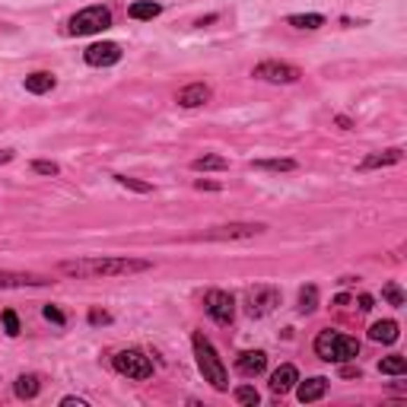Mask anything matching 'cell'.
<instances>
[{
    "label": "cell",
    "mask_w": 407,
    "mask_h": 407,
    "mask_svg": "<svg viewBox=\"0 0 407 407\" xmlns=\"http://www.w3.org/2000/svg\"><path fill=\"white\" fill-rule=\"evenodd\" d=\"M264 223H226V226H214L204 233V239L210 242H233V239H255L264 233Z\"/></svg>",
    "instance_id": "obj_8"
},
{
    "label": "cell",
    "mask_w": 407,
    "mask_h": 407,
    "mask_svg": "<svg viewBox=\"0 0 407 407\" xmlns=\"http://www.w3.org/2000/svg\"><path fill=\"white\" fill-rule=\"evenodd\" d=\"M111 179H115L121 188H131V191H137V194H150L153 191L150 181H140V179H134V175H111Z\"/></svg>",
    "instance_id": "obj_26"
},
{
    "label": "cell",
    "mask_w": 407,
    "mask_h": 407,
    "mask_svg": "<svg viewBox=\"0 0 407 407\" xmlns=\"http://www.w3.org/2000/svg\"><path fill=\"white\" fill-rule=\"evenodd\" d=\"M324 392H328V379H324V375H312V379H305V382H296V398L303 401V404H312V401L324 398Z\"/></svg>",
    "instance_id": "obj_15"
},
{
    "label": "cell",
    "mask_w": 407,
    "mask_h": 407,
    "mask_svg": "<svg viewBox=\"0 0 407 407\" xmlns=\"http://www.w3.org/2000/svg\"><path fill=\"white\" fill-rule=\"evenodd\" d=\"M159 13H163V7L153 4V0H137V4L127 7V16H131V20H156Z\"/></svg>",
    "instance_id": "obj_22"
},
{
    "label": "cell",
    "mask_w": 407,
    "mask_h": 407,
    "mask_svg": "<svg viewBox=\"0 0 407 407\" xmlns=\"http://www.w3.org/2000/svg\"><path fill=\"white\" fill-rule=\"evenodd\" d=\"M32 172H39V175H61V166H57V163H51V159H35Z\"/></svg>",
    "instance_id": "obj_29"
},
{
    "label": "cell",
    "mask_w": 407,
    "mask_h": 407,
    "mask_svg": "<svg viewBox=\"0 0 407 407\" xmlns=\"http://www.w3.org/2000/svg\"><path fill=\"white\" fill-rule=\"evenodd\" d=\"M39 392H42V382H39V375H20V379L13 382V394L20 401H32Z\"/></svg>",
    "instance_id": "obj_20"
},
{
    "label": "cell",
    "mask_w": 407,
    "mask_h": 407,
    "mask_svg": "<svg viewBox=\"0 0 407 407\" xmlns=\"http://www.w3.org/2000/svg\"><path fill=\"white\" fill-rule=\"evenodd\" d=\"M109 26H111V10L96 4V7H86L70 16L67 32L70 35H96V32H105Z\"/></svg>",
    "instance_id": "obj_4"
},
{
    "label": "cell",
    "mask_w": 407,
    "mask_h": 407,
    "mask_svg": "<svg viewBox=\"0 0 407 407\" xmlns=\"http://www.w3.org/2000/svg\"><path fill=\"white\" fill-rule=\"evenodd\" d=\"M401 159H404V150H382V153H369V156L359 163V172H369V169H385V166H398Z\"/></svg>",
    "instance_id": "obj_13"
},
{
    "label": "cell",
    "mask_w": 407,
    "mask_h": 407,
    "mask_svg": "<svg viewBox=\"0 0 407 407\" xmlns=\"http://www.w3.org/2000/svg\"><path fill=\"white\" fill-rule=\"evenodd\" d=\"M251 169H261V172H296L299 163L296 159H255Z\"/></svg>",
    "instance_id": "obj_21"
},
{
    "label": "cell",
    "mask_w": 407,
    "mask_h": 407,
    "mask_svg": "<svg viewBox=\"0 0 407 407\" xmlns=\"http://www.w3.org/2000/svg\"><path fill=\"white\" fill-rule=\"evenodd\" d=\"M235 401H239V404H251V407H255L258 401H261V394H258L251 385H239V388H235Z\"/></svg>",
    "instance_id": "obj_27"
},
{
    "label": "cell",
    "mask_w": 407,
    "mask_h": 407,
    "mask_svg": "<svg viewBox=\"0 0 407 407\" xmlns=\"http://www.w3.org/2000/svg\"><path fill=\"white\" fill-rule=\"evenodd\" d=\"M398 338H401L398 322H392V318H385V322H375L373 328H369V340H375V344H394Z\"/></svg>",
    "instance_id": "obj_18"
},
{
    "label": "cell",
    "mask_w": 407,
    "mask_h": 407,
    "mask_svg": "<svg viewBox=\"0 0 407 407\" xmlns=\"http://www.w3.org/2000/svg\"><path fill=\"white\" fill-rule=\"evenodd\" d=\"M191 344H194V357H198V369L204 375V382H210L216 392H229V373H226V366H223L220 353L214 350V344L200 331L191 334Z\"/></svg>",
    "instance_id": "obj_2"
},
{
    "label": "cell",
    "mask_w": 407,
    "mask_h": 407,
    "mask_svg": "<svg viewBox=\"0 0 407 407\" xmlns=\"http://www.w3.org/2000/svg\"><path fill=\"white\" fill-rule=\"evenodd\" d=\"M334 305H350V296H347V293H340V296L334 299Z\"/></svg>",
    "instance_id": "obj_38"
},
{
    "label": "cell",
    "mask_w": 407,
    "mask_h": 407,
    "mask_svg": "<svg viewBox=\"0 0 407 407\" xmlns=\"http://www.w3.org/2000/svg\"><path fill=\"white\" fill-rule=\"evenodd\" d=\"M175 102H179L181 109H198V105H207L210 102V86H204V83L185 86V90H179Z\"/></svg>",
    "instance_id": "obj_14"
},
{
    "label": "cell",
    "mask_w": 407,
    "mask_h": 407,
    "mask_svg": "<svg viewBox=\"0 0 407 407\" xmlns=\"http://www.w3.org/2000/svg\"><path fill=\"white\" fill-rule=\"evenodd\" d=\"M382 296H385L388 303L394 305V309H401V305H404V293H401V287H398V283H385V290H382Z\"/></svg>",
    "instance_id": "obj_28"
},
{
    "label": "cell",
    "mask_w": 407,
    "mask_h": 407,
    "mask_svg": "<svg viewBox=\"0 0 407 407\" xmlns=\"http://www.w3.org/2000/svg\"><path fill=\"white\" fill-rule=\"evenodd\" d=\"M296 382H299V369L296 366H280V369H274V373H270V392L274 394H287V392H293V388H296Z\"/></svg>",
    "instance_id": "obj_12"
},
{
    "label": "cell",
    "mask_w": 407,
    "mask_h": 407,
    "mask_svg": "<svg viewBox=\"0 0 407 407\" xmlns=\"http://www.w3.org/2000/svg\"><path fill=\"white\" fill-rule=\"evenodd\" d=\"M4 328H7V334L10 338H16V334H20V318H16V312L13 309H4Z\"/></svg>",
    "instance_id": "obj_30"
},
{
    "label": "cell",
    "mask_w": 407,
    "mask_h": 407,
    "mask_svg": "<svg viewBox=\"0 0 407 407\" xmlns=\"http://www.w3.org/2000/svg\"><path fill=\"white\" fill-rule=\"evenodd\" d=\"M315 309H318V290L309 283V287L299 290V312H303V315H312Z\"/></svg>",
    "instance_id": "obj_25"
},
{
    "label": "cell",
    "mask_w": 407,
    "mask_h": 407,
    "mask_svg": "<svg viewBox=\"0 0 407 407\" xmlns=\"http://www.w3.org/2000/svg\"><path fill=\"white\" fill-rule=\"evenodd\" d=\"M340 375H344V379H359L363 373H359L357 366H344V369H340Z\"/></svg>",
    "instance_id": "obj_34"
},
{
    "label": "cell",
    "mask_w": 407,
    "mask_h": 407,
    "mask_svg": "<svg viewBox=\"0 0 407 407\" xmlns=\"http://www.w3.org/2000/svg\"><path fill=\"white\" fill-rule=\"evenodd\" d=\"M194 188H198V191H220V185H216V181H204V179L194 181Z\"/></svg>",
    "instance_id": "obj_33"
},
{
    "label": "cell",
    "mask_w": 407,
    "mask_h": 407,
    "mask_svg": "<svg viewBox=\"0 0 407 407\" xmlns=\"http://www.w3.org/2000/svg\"><path fill=\"white\" fill-rule=\"evenodd\" d=\"M191 169L194 172H223V169H229V159L216 156V153H207V156L191 159Z\"/></svg>",
    "instance_id": "obj_19"
},
{
    "label": "cell",
    "mask_w": 407,
    "mask_h": 407,
    "mask_svg": "<svg viewBox=\"0 0 407 407\" xmlns=\"http://www.w3.org/2000/svg\"><path fill=\"white\" fill-rule=\"evenodd\" d=\"M338 125H340V127H344V131H350V127H353V125H350V118H344V115H340V118H338Z\"/></svg>",
    "instance_id": "obj_39"
},
{
    "label": "cell",
    "mask_w": 407,
    "mask_h": 407,
    "mask_svg": "<svg viewBox=\"0 0 407 407\" xmlns=\"http://www.w3.org/2000/svg\"><path fill=\"white\" fill-rule=\"evenodd\" d=\"M379 373H382V375H404V373H407V359L401 357V353L382 357V359H379Z\"/></svg>",
    "instance_id": "obj_23"
},
{
    "label": "cell",
    "mask_w": 407,
    "mask_h": 407,
    "mask_svg": "<svg viewBox=\"0 0 407 407\" xmlns=\"http://www.w3.org/2000/svg\"><path fill=\"white\" fill-rule=\"evenodd\" d=\"M277 305H280V290L277 287H255V290L245 293V312L251 318H264Z\"/></svg>",
    "instance_id": "obj_7"
},
{
    "label": "cell",
    "mask_w": 407,
    "mask_h": 407,
    "mask_svg": "<svg viewBox=\"0 0 407 407\" xmlns=\"http://www.w3.org/2000/svg\"><path fill=\"white\" fill-rule=\"evenodd\" d=\"M42 315L48 318V322H55V324H64V322H67V318H64V312L57 309V305H45V309H42Z\"/></svg>",
    "instance_id": "obj_31"
},
{
    "label": "cell",
    "mask_w": 407,
    "mask_h": 407,
    "mask_svg": "<svg viewBox=\"0 0 407 407\" xmlns=\"http://www.w3.org/2000/svg\"><path fill=\"white\" fill-rule=\"evenodd\" d=\"M287 22H290L293 29H322L324 26V16L322 13H293V16H287Z\"/></svg>",
    "instance_id": "obj_24"
},
{
    "label": "cell",
    "mask_w": 407,
    "mask_h": 407,
    "mask_svg": "<svg viewBox=\"0 0 407 407\" xmlns=\"http://www.w3.org/2000/svg\"><path fill=\"white\" fill-rule=\"evenodd\" d=\"M121 45H115V42H96V45H90V48L83 51V61L90 64V67H111V64H118L121 61Z\"/></svg>",
    "instance_id": "obj_10"
},
{
    "label": "cell",
    "mask_w": 407,
    "mask_h": 407,
    "mask_svg": "<svg viewBox=\"0 0 407 407\" xmlns=\"http://www.w3.org/2000/svg\"><path fill=\"white\" fill-rule=\"evenodd\" d=\"M251 76L268 80V83H299L303 70H299L296 64H287V61H261V64H255Z\"/></svg>",
    "instance_id": "obj_6"
},
{
    "label": "cell",
    "mask_w": 407,
    "mask_h": 407,
    "mask_svg": "<svg viewBox=\"0 0 407 407\" xmlns=\"http://www.w3.org/2000/svg\"><path fill=\"white\" fill-rule=\"evenodd\" d=\"M359 309H363V312L373 309V296H366V293H363V296H359Z\"/></svg>",
    "instance_id": "obj_37"
},
{
    "label": "cell",
    "mask_w": 407,
    "mask_h": 407,
    "mask_svg": "<svg viewBox=\"0 0 407 407\" xmlns=\"http://www.w3.org/2000/svg\"><path fill=\"white\" fill-rule=\"evenodd\" d=\"M111 366H115V373H121V375H127V379H137V382H144V379H150L153 375V359L146 357L144 350H118L115 357H111Z\"/></svg>",
    "instance_id": "obj_5"
},
{
    "label": "cell",
    "mask_w": 407,
    "mask_h": 407,
    "mask_svg": "<svg viewBox=\"0 0 407 407\" xmlns=\"http://www.w3.org/2000/svg\"><path fill=\"white\" fill-rule=\"evenodd\" d=\"M55 74H48V70H35V74L26 76V92H32V96H45V92L55 90Z\"/></svg>",
    "instance_id": "obj_17"
},
{
    "label": "cell",
    "mask_w": 407,
    "mask_h": 407,
    "mask_svg": "<svg viewBox=\"0 0 407 407\" xmlns=\"http://www.w3.org/2000/svg\"><path fill=\"white\" fill-rule=\"evenodd\" d=\"M235 369H239L245 379H255V375H261L264 369H268V353H264V350H245V353H239Z\"/></svg>",
    "instance_id": "obj_11"
},
{
    "label": "cell",
    "mask_w": 407,
    "mask_h": 407,
    "mask_svg": "<svg viewBox=\"0 0 407 407\" xmlns=\"http://www.w3.org/2000/svg\"><path fill=\"white\" fill-rule=\"evenodd\" d=\"M204 309H207V315L214 318L216 324H233L235 299H233V293H226V290H210L207 296H204Z\"/></svg>",
    "instance_id": "obj_9"
},
{
    "label": "cell",
    "mask_w": 407,
    "mask_h": 407,
    "mask_svg": "<svg viewBox=\"0 0 407 407\" xmlns=\"http://www.w3.org/2000/svg\"><path fill=\"white\" fill-rule=\"evenodd\" d=\"M61 407H86V401L83 398H64Z\"/></svg>",
    "instance_id": "obj_35"
},
{
    "label": "cell",
    "mask_w": 407,
    "mask_h": 407,
    "mask_svg": "<svg viewBox=\"0 0 407 407\" xmlns=\"http://www.w3.org/2000/svg\"><path fill=\"white\" fill-rule=\"evenodd\" d=\"M90 324H111V315H109V312L92 309V312H90Z\"/></svg>",
    "instance_id": "obj_32"
},
{
    "label": "cell",
    "mask_w": 407,
    "mask_h": 407,
    "mask_svg": "<svg viewBox=\"0 0 407 407\" xmlns=\"http://www.w3.org/2000/svg\"><path fill=\"white\" fill-rule=\"evenodd\" d=\"M16 153L13 150H0V166H7V163H13Z\"/></svg>",
    "instance_id": "obj_36"
},
{
    "label": "cell",
    "mask_w": 407,
    "mask_h": 407,
    "mask_svg": "<svg viewBox=\"0 0 407 407\" xmlns=\"http://www.w3.org/2000/svg\"><path fill=\"white\" fill-rule=\"evenodd\" d=\"M315 357L324 363H350L359 357V340L350 334H340L334 328H324L315 338Z\"/></svg>",
    "instance_id": "obj_3"
},
{
    "label": "cell",
    "mask_w": 407,
    "mask_h": 407,
    "mask_svg": "<svg viewBox=\"0 0 407 407\" xmlns=\"http://www.w3.org/2000/svg\"><path fill=\"white\" fill-rule=\"evenodd\" d=\"M48 277L39 274H0V290H20V287H48Z\"/></svg>",
    "instance_id": "obj_16"
},
{
    "label": "cell",
    "mask_w": 407,
    "mask_h": 407,
    "mask_svg": "<svg viewBox=\"0 0 407 407\" xmlns=\"http://www.w3.org/2000/svg\"><path fill=\"white\" fill-rule=\"evenodd\" d=\"M57 270L80 280H99V277H131L153 270V261L127 255H102V258H76V261H61Z\"/></svg>",
    "instance_id": "obj_1"
}]
</instances>
